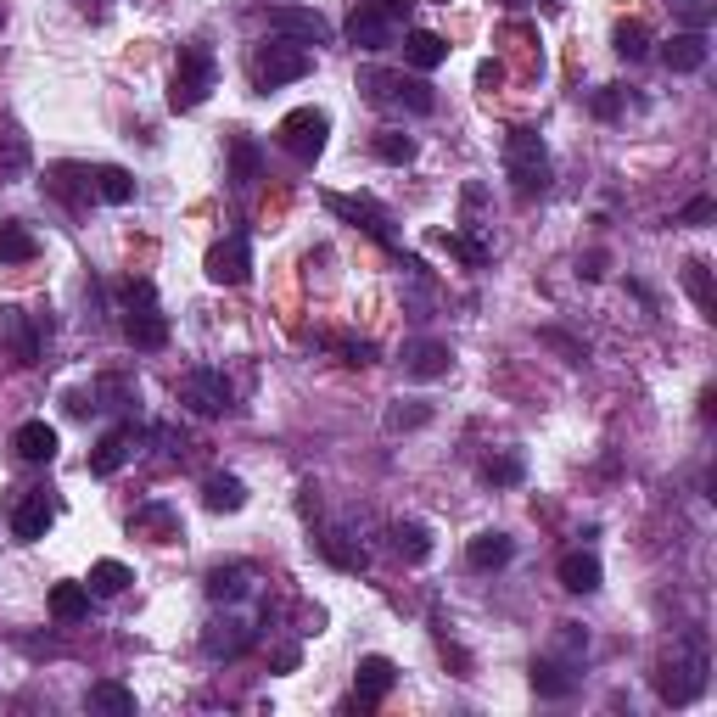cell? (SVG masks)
Instances as JSON below:
<instances>
[{
	"instance_id": "cell-1",
	"label": "cell",
	"mask_w": 717,
	"mask_h": 717,
	"mask_svg": "<svg viewBox=\"0 0 717 717\" xmlns=\"http://www.w3.org/2000/svg\"><path fill=\"white\" fill-rule=\"evenodd\" d=\"M706 673H712V656H706V633L689 628L673 645V656L656 667V695L667 706H689L706 695Z\"/></svg>"
},
{
	"instance_id": "cell-2",
	"label": "cell",
	"mask_w": 717,
	"mask_h": 717,
	"mask_svg": "<svg viewBox=\"0 0 717 717\" xmlns=\"http://www.w3.org/2000/svg\"><path fill=\"white\" fill-rule=\"evenodd\" d=\"M219 85V62H213L208 45H180V62H174V85H169V107L174 113H197L202 101Z\"/></svg>"
},
{
	"instance_id": "cell-3",
	"label": "cell",
	"mask_w": 717,
	"mask_h": 717,
	"mask_svg": "<svg viewBox=\"0 0 717 717\" xmlns=\"http://www.w3.org/2000/svg\"><path fill=\"white\" fill-rule=\"evenodd\" d=\"M505 174L516 185V197H544L549 191V152L538 141V129H510L505 135Z\"/></svg>"
},
{
	"instance_id": "cell-4",
	"label": "cell",
	"mask_w": 717,
	"mask_h": 717,
	"mask_svg": "<svg viewBox=\"0 0 717 717\" xmlns=\"http://www.w3.org/2000/svg\"><path fill=\"white\" fill-rule=\"evenodd\" d=\"M359 90L370 101H398V107H409V113H421V118L437 107L426 79H404V73H387V68H359Z\"/></svg>"
},
{
	"instance_id": "cell-5",
	"label": "cell",
	"mask_w": 717,
	"mask_h": 717,
	"mask_svg": "<svg viewBox=\"0 0 717 717\" xmlns=\"http://www.w3.org/2000/svg\"><path fill=\"white\" fill-rule=\"evenodd\" d=\"M309 68H314V57L303 51V45H292V40L258 45V57H253V79H258V90L297 85V79H309Z\"/></svg>"
},
{
	"instance_id": "cell-6",
	"label": "cell",
	"mask_w": 717,
	"mask_h": 717,
	"mask_svg": "<svg viewBox=\"0 0 717 717\" xmlns=\"http://www.w3.org/2000/svg\"><path fill=\"white\" fill-rule=\"evenodd\" d=\"M281 146L297 157V163H314V157L325 152V135H331V113L325 107H297V113L281 118Z\"/></svg>"
},
{
	"instance_id": "cell-7",
	"label": "cell",
	"mask_w": 717,
	"mask_h": 717,
	"mask_svg": "<svg viewBox=\"0 0 717 717\" xmlns=\"http://www.w3.org/2000/svg\"><path fill=\"white\" fill-rule=\"evenodd\" d=\"M180 404L197 409V415H225V409H230V381H225V370H208V365L185 370V376H180Z\"/></svg>"
},
{
	"instance_id": "cell-8",
	"label": "cell",
	"mask_w": 717,
	"mask_h": 717,
	"mask_svg": "<svg viewBox=\"0 0 717 717\" xmlns=\"http://www.w3.org/2000/svg\"><path fill=\"white\" fill-rule=\"evenodd\" d=\"M202 269H208V281L213 286H241L247 275H253V247H247V236H225V241H213L208 258H202Z\"/></svg>"
},
{
	"instance_id": "cell-9",
	"label": "cell",
	"mask_w": 717,
	"mask_h": 717,
	"mask_svg": "<svg viewBox=\"0 0 717 717\" xmlns=\"http://www.w3.org/2000/svg\"><path fill=\"white\" fill-rule=\"evenodd\" d=\"M325 208L337 213V219H348V225H359L365 236L376 241H393V219H387V208L370 197H342V191H325Z\"/></svg>"
},
{
	"instance_id": "cell-10",
	"label": "cell",
	"mask_w": 717,
	"mask_h": 717,
	"mask_svg": "<svg viewBox=\"0 0 717 717\" xmlns=\"http://www.w3.org/2000/svg\"><path fill=\"white\" fill-rule=\"evenodd\" d=\"M269 29L286 34L292 45H325L331 40V23L309 6H269Z\"/></svg>"
},
{
	"instance_id": "cell-11",
	"label": "cell",
	"mask_w": 717,
	"mask_h": 717,
	"mask_svg": "<svg viewBox=\"0 0 717 717\" xmlns=\"http://www.w3.org/2000/svg\"><path fill=\"white\" fill-rule=\"evenodd\" d=\"M0 348L12 353V365H34V353H40V331L17 303H0Z\"/></svg>"
},
{
	"instance_id": "cell-12",
	"label": "cell",
	"mask_w": 717,
	"mask_h": 717,
	"mask_svg": "<svg viewBox=\"0 0 717 717\" xmlns=\"http://www.w3.org/2000/svg\"><path fill=\"white\" fill-rule=\"evenodd\" d=\"M348 40L359 45V51H387V45H393V17L381 12V0H359V6H353Z\"/></svg>"
},
{
	"instance_id": "cell-13",
	"label": "cell",
	"mask_w": 717,
	"mask_h": 717,
	"mask_svg": "<svg viewBox=\"0 0 717 717\" xmlns=\"http://www.w3.org/2000/svg\"><path fill=\"white\" fill-rule=\"evenodd\" d=\"M404 376L409 381H443L454 370V353H449V342H432V337H421V342H409L404 348Z\"/></svg>"
},
{
	"instance_id": "cell-14",
	"label": "cell",
	"mask_w": 717,
	"mask_h": 717,
	"mask_svg": "<svg viewBox=\"0 0 717 717\" xmlns=\"http://www.w3.org/2000/svg\"><path fill=\"white\" fill-rule=\"evenodd\" d=\"M51 521H57V505H51L45 493H23L12 510V533L23 538V544H40V538L51 533Z\"/></svg>"
},
{
	"instance_id": "cell-15",
	"label": "cell",
	"mask_w": 717,
	"mask_h": 717,
	"mask_svg": "<svg viewBox=\"0 0 717 717\" xmlns=\"http://www.w3.org/2000/svg\"><path fill=\"white\" fill-rule=\"evenodd\" d=\"M124 337L135 342V348H146V353L169 348V314L157 309V303H141V309H129V320H124Z\"/></svg>"
},
{
	"instance_id": "cell-16",
	"label": "cell",
	"mask_w": 717,
	"mask_h": 717,
	"mask_svg": "<svg viewBox=\"0 0 717 717\" xmlns=\"http://www.w3.org/2000/svg\"><path fill=\"white\" fill-rule=\"evenodd\" d=\"M393 678H398V667L387 656H365L359 661V678H353V701L359 706H381L387 701V689H393Z\"/></svg>"
},
{
	"instance_id": "cell-17",
	"label": "cell",
	"mask_w": 717,
	"mask_h": 717,
	"mask_svg": "<svg viewBox=\"0 0 717 717\" xmlns=\"http://www.w3.org/2000/svg\"><path fill=\"white\" fill-rule=\"evenodd\" d=\"M202 650H208L213 661H236V656H247V650H253V628H247V622H236V617L213 622V628L202 633Z\"/></svg>"
},
{
	"instance_id": "cell-18",
	"label": "cell",
	"mask_w": 717,
	"mask_h": 717,
	"mask_svg": "<svg viewBox=\"0 0 717 717\" xmlns=\"http://www.w3.org/2000/svg\"><path fill=\"white\" fill-rule=\"evenodd\" d=\"M706 57H712V45H706V34H695V29L673 34V40L661 45V62H667V73H701Z\"/></svg>"
},
{
	"instance_id": "cell-19",
	"label": "cell",
	"mask_w": 717,
	"mask_h": 717,
	"mask_svg": "<svg viewBox=\"0 0 717 717\" xmlns=\"http://www.w3.org/2000/svg\"><path fill=\"white\" fill-rule=\"evenodd\" d=\"M527 678H533V689L544 695V701H566V695L577 689V673H572V661L566 656H538Z\"/></svg>"
},
{
	"instance_id": "cell-20",
	"label": "cell",
	"mask_w": 717,
	"mask_h": 717,
	"mask_svg": "<svg viewBox=\"0 0 717 717\" xmlns=\"http://www.w3.org/2000/svg\"><path fill=\"white\" fill-rule=\"evenodd\" d=\"M135 443H141V432H135V426H113V432H107L96 449H90V471H96V477H113L118 465L135 454Z\"/></svg>"
},
{
	"instance_id": "cell-21",
	"label": "cell",
	"mask_w": 717,
	"mask_h": 717,
	"mask_svg": "<svg viewBox=\"0 0 717 717\" xmlns=\"http://www.w3.org/2000/svg\"><path fill=\"white\" fill-rule=\"evenodd\" d=\"M12 449H17V460H29V465H51V460H57V426L23 421L12 432Z\"/></svg>"
},
{
	"instance_id": "cell-22",
	"label": "cell",
	"mask_w": 717,
	"mask_h": 717,
	"mask_svg": "<svg viewBox=\"0 0 717 717\" xmlns=\"http://www.w3.org/2000/svg\"><path fill=\"white\" fill-rule=\"evenodd\" d=\"M555 572H561V589H572V594H594V589H600V577H605L594 549H566Z\"/></svg>"
},
{
	"instance_id": "cell-23",
	"label": "cell",
	"mask_w": 717,
	"mask_h": 717,
	"mask_svg": "<svg viewBox=\"0 0 717 717\" xmlns=\"http://www.w3.org/2000/svg\"><path fill=\"white\" fill-rule=\"evenodd\" d=\"M51 197H62L68 208L96 197V169H79V163H57L51 169Z\"/></svg>"
},
{
	"instance_id": "cell-24",
	"label": "cell",
	"mask_w": 717,
	"mask_h": 717,
	"mask_svg": "<svg viewBox=\"0 0 717 717\" xmlns=\"http://www.w3.org/2000/svg\"><path fill=\"white\" fill-rule=\"evenodd\" d=\"M247 589H253V566L247 561H230V566H213L208 572V600L213 605H236Z\"/></svg>"
},
{
	"instance_id": "cell-25",
	"label": "cell",
	"mask_w": 717,
	"mask_h": 717,
	"mask_svg": "<svg viewBox=\"0 0 717 717\" xmlns=\"http://www.w3.org/2000/svg\"><path fill=\"white\" fill-rule=\"evenodd\" d=\"M510 555H516V538L510 533H477L465 544V561L477 566V572H499V566H510Z\"/></svg>"
},
{
	"instance_id": "cell-26",
	"label": "cell",
	"mask_w": 717,
	"mask_h": 717,
	"mask_svg": "<svg viewBox=\"0 0 717 717\" xmlns=\"http://www.w3.org/2000/svg\"><path fill=\"white\" fill-rule=\"evenodd\" d=\"M85 706L101 717H135V689H124L118 678H101V684L85 689Z\"/></svg>"
},
{
	"instance_id": "cell-27",
	"label": "cell",
	"mask_w": 717,
	"mask_h": 717,
	"mask_svg": "<svg viewBox=\"0 0 717 717\" xmlns=\"http://www.w3.org/2000/svg\"><path fill=\"white\" fill-rule=\"evenodd\" d=\"M29 135H17L12 124H0V185H12L29 174Z\"/></svg>"
},
{
	"instance_id": "cell-28",
	"label": "cell",
	"mask_w": 717,
	"mask_h": 717,
	"mask_svg": "<svg viewBox=\"0 0 717 717\" xmlns=\"http://www.w3.org/2000/svg\"><path fill=\"white\" fill-rule=\"evenodd\" d=\"M40 253V241L23 219H0V264H29Z\"/></svg>"
},
{
	"instance_id": "cell-29",
	"label": "cell",
	"mask_w": 717,
	"mask_h": 717,
	"mask_svg": "<svg viewBox=\"0 0 717 717\" xmlns=\"http://www.w3.org/2000/svg\"><path fill=\"white\" fill-rule=\"evenodd\" d=\"M129 527L146 533V538H157V544H169V538L180 533V510L174 505H141L135 516H129Z\"/></svg>"
},
{
	"instance_id": "cell-30",
	"label": "cell",
	"mask_w": 717,
	"mask_h": 717,
	"mask_svg": "<svg viewBox=\"0 0 717 717\" xmlns=\"http://www.w3.org/2000/svg\"><path fill=\"white\" fill-rule=\"evenodd\" d=\"M404 57L415 62L421 73H432V68H443V62H449V40H443V34H432V29H415V34L404 40Z\"/></svg>"
},
{
	"instance_id": "cell-31",
	"label": "cell",
	"mask_w": 717,
	"mask_h": 717,
	"mask_svg": "<svg viewBox=\"0 0 717 717\" xmlns=\"http://www.w3.org/2000/svg\"><path fill=\"white\" fill-rule=\"evenodd\" d=\"M202 505H208L213 516H236V510L247 505V488H241V477H208L202 482Z\"/></svg>"
},
{
	"instance_id": "cell-32",
	"label": "cell",
	"mask_w": 717,
	"mask_h": 717,
	"mask_svg": "<svg viewBox=\"0 0 717 717\" xmlns=\"http://www.w3.org/2000/svg\"><path fill=\"white\" fill-rule=\"evenodd\" d=\"M393 549L404 555L409 566H421L426 555H432V527H426V521H398L393 527Z\"/></svg>"
},
{
	"instance_id": "cell-33",
	"label": "cell",
	"mask_w": 717,
	"mask_h": 717,
	"mask_svg": "<svg viewBox=\"0 0 717 717\" xmlns=\"http://www.w3.org/2000/svg\"><path fill=\"white\" fill-rule=\"evenodd\" d=\"M258 169H264L258 141H253V135H236V141H230V185H253Z\"/></svg>"
},
{
	"instance_id": "cell-34",
	"label": "cell",
	"mask_w": 717,
	"mask_h": 717,
	"mask_svg": "<svg viewBox=\"0 0 717 717\" xmlns=\"http://www.w3.org/2000/svg\"><path fill=\"white\" fill-rule=\"evenodd\" d=\"M51 617L57 622H85L90 617V589L85 583H57V589H51Z\"/></svg>"
},
{
	"instance_id": "cell-35",
	"label": "cell",
	"mask_w": 717,
	"mask_h": 717,
	"mask_svg": "<svg viewBox=\"0 0 717 717\" xmlns=\"http://www.w3.org/2000/svg\"><path fill=\"white\" fill-rule=\"evenodd\" d=\"M129 583H135V572H129L124 561H96V566H90V583H85V589L101 594V600H113V594H124Z\"/></svg>"
},
{
	"instance_id": "cell-36",
	"label": "cell",
	"mask_w": 717,
	"mask_h": 717,
	"mask_svg": "<svg viewBox=\"0 0 717 717\" xmlns=\"http://www.w3.org/2000/svg\"><path fill=\"white\" fill-rule=\"evenodd\" d=\"M96 197H101V202H113V208L135 202V174H129V169H118V163L96 169Z\"/></svg>"
},
{
	"instance_id": "cell-37",
	"label": "cell",
	"mask_w": 717,
	"mask_h": 717,
	"mask_svg": "<svg viewBox=\"0 0 717 717\" xmlns=\"http://www.w3.org/2000/svg\"><path fill=\"white\" fill-rule=\"evenodd\" d=\"M90 398H96V409H129L141 393H135V381H124V376H96Z\"/></svg>"
},
{
	"instance_id": "cell-38",
	"label": "cell",
	"mask_w": 717,
	"mask_h": 717,
	"mask_svg": "<svg viewBox=\"0 0 717 717\" xmlns=\"http://www.w3.org/2000/svg\"><path fill=\"white\" fill-rule=\"evenodd\" d=\"M426 421H432V404H421V398H398L387 409V432H421Z\"/></svg>"
},
{
	"instance_id": "cell-39",
	"label": "cell",
	"mask_w": 717,
	"mask_h": 717,
	"mask_svg": "<svg viewBox=\"0 0 717 717\" xmlns=\"http://www.w3.org/2000/svg\"><path fill=\"white\" fill-rule=\"evenodd\" d=\"M684 292L695 297V309H706V314L717 309V292H712V269H706L701 258H689V264H684Z\"/></svg>"
},
{
	"instance_id": "cell-40",
	"label": "cell",
	"mask_w": 717,
	"mask_h": 717,
	"mask_svg": "<svg viewBox=\"0 0 717 717\" xmlns=\"http://www.w3.org/2000/svg\"><path fill=\"white\" fill-rule=\"evenodd\" d=\"M611 51H617L622 62H639L650 51V29L645 23H617V34H611Z\"/></svg>"
},
{
	"instance_id": "cell-41",
	"label": "cell",
	"mask_w": 717,
	"mask_h": 717,
	"mask_svg": "<svg viewBox=\"0 0 717 717\" xmlns=\"http://www.w3.org/2000/svg\"><path fill=\"white\" fill-rule=\"evenodd\" d=\"M376 157L381 163H393V169H404V163H415V141L398 135V129H381L376 135Z\"/></svg>"
},
{
	"instance_id": "cell-42",
	"label": "cell",
	"mask_w": 717,
	"mask_h": 717,
	"mask_svg": "<svg viewBox=\"0 0 717 717\" xmlns=\"http://www.w3.org/2000/svg\"><path fill=\"white\" fill-rule=\"evenodd\" d=\"M320 549H325V555H331V561L342 566V572H359V566L370 561V555H365V544H359V549L348 544V533H325V538H320Z\"/></svg>"
},
{
	"instance_id": "cell-43",
	"label": "cell",
	"mask_w": 717,
	"mask_h": 717,
	"mask_svg": "<svg viewBox=\"0 0 717 717\" xmlns=\"http://www.w3.org/2000/svg\"><path fill=\"white\" fill-rule=\"evenodd\" d=\"M555 650H561L566 661H577V656H589V633L577 628V622H561V633H555Z\"/></svg>"
},
{
	"instance_id": "cell-44",
	"label": "cell",
	"mask_w": 717,
	"mask_h": 717,
	"mask_svg": "<svg viewBox=\"0 0 717 717\" xmlns=\"http://www.w3.org/2000/svg\"><path fill=\"white\" fill-rule=\"evenodd\" d=\"M482 477L499 482V488H510V482H521V460H516V454H493V460L482 465Z\"/></svg>"
},
{
	"instance_id": "cell-45",
	"label": "cell",
	"mask_w": 717,
	"mask_h": 717,
	"mask_svg": "<svg viewBox=\"0 0 717 717\" xmlns=\"http://www.w3.org/2000/svg\"><path fill=\"white\" fill-rule=\"evenodd\" d=\"M443 247H449L454 258H465L471 269H477V264H488V247H482V241H471V236H454V230H449V236H443Z\"/></svg>"
},
{
	"instance_id": "cell-46",
	"label": "cell",
	"mask_w": 717,
	"mask_h": 717,
	"mask_svg": "<svg viewBox=\"0 0 717 717\" xmlns=\"http://www.w3.org/2000/svg\"><path fill=\"white\" fill-rule=\"evenodd\" d=\"M331 348H337L348 365H370V359H376V342H365V337H331Z\"/></svg>"
},
{
	"instance_id": "cell-47",
	"label": "cell",
	"mask_w": 717,
	"mask_h": 717,
	"mask_svg": "<svg viewBox=\"0 0 717 717\" xmlns=\"http://www.w3.org/2000/svg\"><path fill=\"white\" fill-rule=\"evenodd\" d=\"M678 17H684V29L706 34V23H712V0H678Z\"/></svg>"
},
{
	"instance_id": "cell-48",
	"label": "cell",
	"mask_w": 717,
	"mask_h": 717,
	"mask_svg": "<svg viewBox=\"0 0 717 717\" xmlns=\"http://www.w3.org/2000/svg\"><path fill=\"white\" fill-rule=\"evenodd\" d=\"M712 213H717V202H712V197H689L684 208H678V219H673V225H706Z\"/></svg>"
},
{
	"instance_id": "cell-49",
	"label": "cell",
	"mask_w": 717,
	"mask_h": 717,
	"mask_svg": "<svg viewBox=\"0 0 717 717\" xmlns=\"http://www.w3.org/2000/svg\"><path fill=\"white\" fill-rule=\"evenodd\" d=\"M544 342H549V348H561L572 365H583V359H589V348H583V342H572L566 331H544Z\"/></svg>"
},
{
	"instance_id": "cell-50",
	"label": "cell",
	"mask_w": 717,
	"mask_h": 717,
	"mask_svg": "<svg viewBox=\"0 0 717 717\" xmlns=\"http://www.w3.org/2000/svg\"><path fill=\"white\" fill-rule=\"evenodd\" d=\"M594 113H600V118H617V113H622V90L605 85L600 96H594Z\"/></svg>"
},
{
	"instance_id": "cell-51",
	"label": "cell",
	"mask_w": 717,
	"mask_h": 717,
	"mask_svg": "<svg viewBox=\"0 0 717 717\" xmlns=\"http://www.w3.org/2000/svg\"><path fill=\"white\" fill-rule=\"evenodd\" d=\"M124 297H129V309H141V303H157V286L152 281H129Z\"/></svg>"
},
{
	"instance_id": "cell-52",
	"label": "cell",
	"mask_w": 717,
	"mask_h": 717,
	"mask_svg": "<svg viewBox=\"0 0 717 717\" xmlns=\"http://www.w3.org/2000/svg\"><path fill=\"white\" fill-rule=\"evenodd\" d=\"M577 275H583V281H600V275H605V253H589V258H577Z\"/></svg>"
},
{
	"instance_id": "cell-53",
	"label": "cell",
	"mask_w": 717,
	"mask_h": 717,
	"mask_svg": "<svg viewBox=\"0 0 717 717\" xmlns=\"http://www.w3.org/2000/svg\"><path fill=\"white\" fill-rule=\"evenodd\" d=\"M275 667H281V673H292V667H297V645H286V650H275Z\"/></svg>"
},
{
	"instance_id": "cell-54",
	"label": "cell",
	"mask_w": 717,
	"mask_h": 717,
	"mask_svg": "<svg viewBox=\"0 0 717 717\" xmlns=\"http://www.w3.org/2000/svg\"><path fill=\"white\" fill-rule=\"evenodd\" d=\"M409 6H415V0H381V12L387 17H409Z\"/></svg>"
},
{
	"instance_id": "cell-55",
	"label": "cell",
	"mask_w": 717,
	"mask_h": 717,
	"mask_svg": "<svg viewBox=\"0 0 717 717\" xmlns=\"http://www.w3.org/2000/svg\"><path fill=\"white\" fill-rule=\"evenodd\" d=\"M712 415H717V393L706 387V393H701V421H712Z\"/></svg>"
}]
</instances>
